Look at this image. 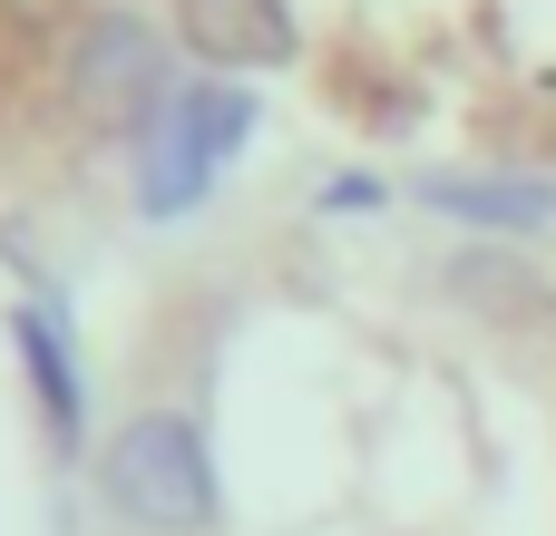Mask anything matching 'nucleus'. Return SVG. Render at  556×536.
Returning a JSON list of instances; mask_svg holds the SVG:
<instances>
[{"mask_svg": "<svg viewBox=\"0 0 556 536\" xmlns=\"http://www.w3.org/2000/svg\"><path fill=\"white\" fill-rule=\"evenodd\" d=\"M254 127H264V98H254V78H176L166 98H156V117L127 137V156H137V215L147 225H186L215 186H225V166L254 146Z\"/></svg>", "mask_w": 556, "mask_h": 536, "instance_id": "nucleus-1", "label": "nucleus"}, {"mask_svg": "<svg viewBox=\"0 0 556 536\" xmlns=\"http://www.w3.org/2000/svg\"><path fill=\"white\" fill-rule=\"evenodd\" d=\"M98 498L137 536H205L225 518V478H215L205 420L195 410H137L98 449Z\"/></svg>", "mask_w": 556, "mask_h": 536, "instance_id": "nucleus-2", "label": "nucleus"}, {"mask_svg": "<svg viewBox=\"0 0 556 536\" xmlns=\"http://www.w3.org/2000/svg\"><path fill=\"white\" fill-rule=\"evenodd\" d=\"M176 78H186V68H176L166 29L137 20V10H88L78 39H68V98H78V117H88L98 137H137Z\"/></svg>", "mask_w": 556, "mask_h": 536, "instance_id": "nucleus-3", "label": "nucleus"}, {"mask_svg": "<svg viewBox=\"0 0 556 536\" xmlns=\"http://www.w3.org/2000/svg\"><path fill=\"white\" fill-rule=\"evenodd\" d=\"M10 352H20V371H29V400H39L49 459H59V469H78V449H88V381H78L68 303H59V293H29V303H10Z\"/></svg>", "mask_w": 556, "mask_h": 536, "instance_id": "nucleus-4", "label": "nucleus"}, {"mask_svg": "<svg viewBox=\"0 0 556 536\" xmlns=\"http://www.w3.org/2000/svg\"><path fill=\"white\" fill-rule=\"evenodd\" d=\"M410 205H430L440 225H459L469 244H547L556 234V176H410Z\"/></svg>", "mask_w": 556, "mask_h": 536, "instance_id": "nucleus-5", "label": "nucleus"}, {"mask_svg": "<svg viewBox=\"0 0 556 536\" xmlns=\"http://www.w3.org/2000/svg\"><path fill=\"white\" fill-rule=\"evenodd\" d=\"M176 39L215 78H274V68L303 59L293 0H176Z\"/></svg>", "mask_w": 556, "mask_h": 536, "instance_id": "nucleus-6", "label": "nucleus"}, {"mask_svg": "<svg viewBox=\"0 0 556 536\" xmlns=\"http://www.w3.org/2000/svg\"><path fill=\"white\" fill-rule=\"evenodd\" d=\"M440 283H450V303H469L489 332H528V322L556 312V283L518 254V244H459V254L440 264Z\"/></svg>", "mask_w": 556, "mask_h": 536, "instance_id": "nucleus-7", "label": "nucleus"}, {"mask_svg": "<svg viewBox=\"0 0 556 536\" xmlns=\"http://www.w3.org/2000/svg\"><path fill=\"white\" fill-rule=\"evenodd\" d=\"M381 205H391L381 176H332V186H313V215H381Z\"/></svg>", "mask_w": 556, "mask_h": 536, "instance_id": "nucleus-8", "label": "nucleus"}]
</instances>
